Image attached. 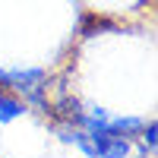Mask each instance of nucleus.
Here are the masks:
<instances>
[{
    "instance_id": "obj_2",
    "label": "nucleus",
    "mask_w": 158,
    "mask_h": 158,
    "mask_svg": "<svg viewBox=\"0 0 158 158\" xmlns=\"http://www.w3.org/2000/svg\"><path fill=\"white\" fill-rule=\"evenodd\" d=\"M133 149L139 152V158H155V149H158V123L155 120L142 123V130L133 136Z\"/></svg>"
},
{
    "instance_id": "obj_4",
    "label": "nucleus",
    "mask_w": 158,
    "mask_h": 158,
    "mask_svg": "<svg viewBox=\"0 0 158 158\" xmlns=\"http://www.w3.org/2000/svg\"><path fill=\"white\" fill-rule=\"evenodd\" d=\"M104 29H114V22H108V19H98V16H85L82 38H92L95 32H104Z\"/></svg>"
},
{
    "instance_id": "obj_1",
    "label": "nucleus",
    "mask_w": 158,
    "mask_h": 158,
    "mask_svg": "<svg viewBox=\"0 0 158 158\" xmlns=\"http://www.w3.org/2000/svg\"><path fill=\"white\" fill-rule=\"evenodd\" d=\"M48 70L41 67H0V89L10 95L22 98L25 104L41 108L44 104V89H48Z\"/></svg>"
},
{
    "instance_id": "obj_3",
    "label": "nucleus",
    "mask_w": 158,
    "mask_h": 158,
    "mask_svg": "<svg viewBox=\"0 0 158 158\" xmlns=\"http://www.w3.org/2000/svg\"><path fill=\"white\" fill-rule=\"evenodd\" d=\"M25 104L22 98H16V95H10L6 89H0V123H13V120H19V117L25 114Z\"/></svg>"
}]
</instances>
